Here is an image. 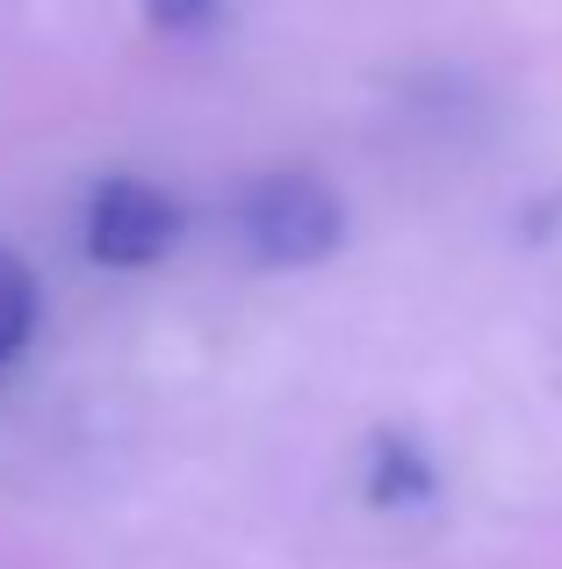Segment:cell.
I'll return each instance as SVG.
<instances>
[{
    "instance_id": "7a4b0ae2",
    "label": "cell",
    "mask_w": 562,
    "mask_h": 569,
    "mask_svg": "<svg viewBox=\"0 0 562 569\" xmlns=\"http://www.w3.org/2000/svg\"><path fill=\"white\" fill-rule=\"evenodd\" d=\"M181 231H188V209L159 181H144V173H109L80 209V246H87V260L109 267V274L167 260V252L181 246Z\"/></svg>"
},
{
    "instance_id": "6da1fadb",
    "label": "cell",
    "mask_w": 562,
    "mask_h": 569,
    "mask_svg": "<svg viewBox=\"0 0 562 569\" xmlns=\"http://www.w3.org/2000/svg\"><path fill=\"white\" fill-rule=\"evenodd\" d=\"M239 223V246L253 252L260 267H318L347 246V202L324 173L310 167H274L253 173L231 209Z\"/></svg>"
},
{
    "instance_id": "3957f363",
    "label": "cell",
    "mask_w": 562,
    "mask_h": 569,
    "mask_svg": "<svg viewBox=\"0 0 562 569\" xmlns=\"http://www.w3.org/2000/svg\"><path fill=\"white\" fill-rule=\"evenodd\" d=\"M37 325H43V281H37V267H29L22 252L0 246V368H8L14 353H29Z\"/></svg>"
},
{
    "instance_id": "277c9868",
    "label": "cell",
    "mask_w": 562,
    "mask_h": 569,
    "mask_svg": "<svg viewBox=\"0 0 562 569\" xmlns=\"http://www.w3.org/2000/svg\"><path fill=\"white\" fill-rule=\"evenodd\" d=\"M433 461L419 455L411 440H397V432H382L375 440V469H368V498L375 505H419V498H433Z\"/></svg>"
},
{
    "instance_id": "5b68a950",
    "label": "cell",
    "mask_w": 562,
    "mask_h": 569,
    "mask_svg": "<svg viewBox=\"0 0 562 569\" xmlns=\"http://www.w3.org/2000/svg\"><path fill=\"white\" fill-rule=\"evenodd\" d=\"M144 14H152L159 29H210L217 22V8H224V0H138Z\"/></svg>"
}]
</instances>
